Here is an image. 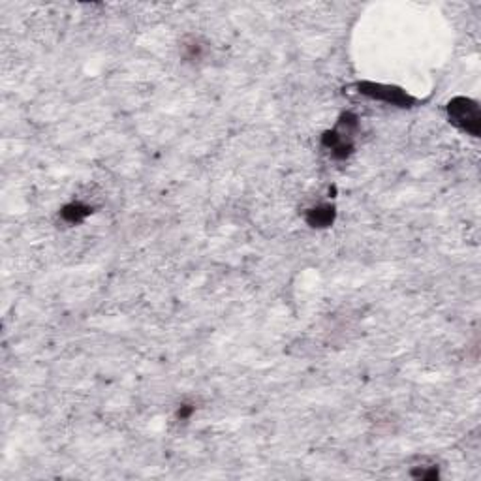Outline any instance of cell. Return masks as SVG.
Here are the masks:
<instances>
[{
    "instance_id": "6da1fadb",
    "label": "cell",
    "mask_w": 481,
    "mask_h": 481,
    "mask_svg": "<svg viewBox=\"0 0 481 481\" xmlns=\"http://www.w3.org/2000/svg\"><path fill=\"white\" fill-rule=\"evenodd\" d=\"M447 113H449V120L453 122L457 128H460L462 132L470 133V136H480L481 120H480V107L474 100L470 98H453L447 104Z\"/></svg>"
},
{
    "instance_id": "7a4b0ae2",
    "label": "cell",
    "mask_w": 481,
    "mask_h": 481,
    "mask_svg": "<svg viewBox=\"0 0 481 481\" xmlns=\"http://www.w3.org/2000/svg\"><path fill=\"white\" fill-rule=\"evenodd\" d=\"M359 89L363 94L372 98H380V100H385V102H391L395 105H403L405 107L406 104H410L411 98L408 94H405L403 91L398 89H393V87H385V85H372V83H361Z\"/></svg>"
},
{
    "instance_id": "3957f363",
    "label": "cell",
    "mask_w": 481,
    "mask_h": 481,
    "mask_svg": "<svg viewBox=\"0 0 481 481\" xmlns=\"http://www.w3.org/2000/svg\"><path fill=\"white\" fill-rule=\"evenodd\" d=\"M335 220V207L331 205H320L316 209H310L307 215V222L314 228H325Z\"/></svg>"
},
{
    "instance_id": "277c9868",
    "label": "cell",
    "mask_w": 481,
    "mask_h": 481,
    "mask_svg": "<svg viewBox=\"0 0 481 481\" xmlns=\"http://www.w3.org/2000/svg\"><path fill=\"white\" fill-rule=\"evenodd\" d=\"M89 215H91V209L81 205V203H70V205H66L63 209V218L70 224H79Z\"/></svg>"
}]
</instances>
